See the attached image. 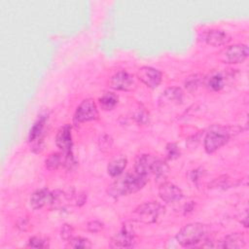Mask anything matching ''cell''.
Wrapping results in <instances>:
<instances>
[{
	"mask_svg": "<svg viewBox=\"0 0 249 249\" xmlns=\"http://www.w3.org/2000/svg\"><path fill=\"white\" fill-rule=\"evenodd\" d=\"M208 88L213 91H219L224 88L225 79L224 76L220 73L213 75L208 81Z\"/></svg>",
	"mask_w": 249,
	"mask_h": 249,
	"instance_id": "23",
	"label": "cell"
},
{
	"mask_svg": "<svg viewBox=\"0 0 249 249\" xmlns=\"http://www.w3.org/2000/svg\"><path fill=\"white\" fill-rule=\"evenodd\" d=\"M204 41L210 46L220 47L228 44L231 41V36L224 30L211 29L206 32Z\"/></svg>",
	"mask_w": 249,
	"mask_h": 249,
	"instance_id": "14",
	"label": "cell"
},
{
	"mask_svg": "<svg viewBox=\"0 0 249 249\" xmlns=\"http://www.w3.org/2000/svg\"><path fill=\"white\" fill-rule=\"evenodd\" d=\"M201 83H203V76L199 74H196V75L190 76L186 80L185 88L190 91H194L201 85Z\"/></svg>",
	"mask_w": 249,
	"mask_h": 249,
	"instance_id": "24",
	"label": "cell"
},
{
	"mask_svg": "<svg viewBox=\"0 0 249 249\" xmlns=\"http://www.w3.org/2000/svg\"><path fill=\"white\" fill-rule=\"evenodd\" d=\"M26 246L31 248H48L50 247V241L46 237L32 236L29 238Z\"/></svg>",
	"mask_w": 249,
	"mask_h": 249,
	"instance_id": "25",
	"label": "cell"
},
{
	"mask_svg": "<svg viewBox=\"0 0 249 249\" xmlns=\"http://www.w3.org/2000/svg\"><path fill=\"white\" fill-rule=\"evenodd\" d=\"M60 236L63 240L68 241L74 236V229L69 224H64L60 229Z\"/></svg>",
	"mask_w": 249,
	"mask_h": 249,
	"instance_id": "29",
	"label": "cell"
},
{
	"mask_svg": "<svg viewBox=\"0 0 249 249\" xmlns=\"http://www.w3.org/2000/svg\"><path fill=\"white\" fill-rule=\"evenodd\" d=\"M203 170L201 168H196V169H194L192 172H191V179L194 181V182H197L199 180V177L201 176Z\"/></svg>",
	"mask_w": 249,
	"mask_h": 249,
	"instance_id": "31",
	"label": "cell"
},
{
	"mask_svg": "<svg viewBox=\"0 0 249 249\" xmlns=\"http://www.w3.org/2000/svg\"><path fill=\"white\" fill-rule=\"evenodd\" d=\"M168 173H169L168 164L164 160H162L160 159H157L155 166H154L153 174H152V175H154L155 179L157 181L163 182V180L167 177Z\"/></svg>",
	"mask_w": 249,
	"mask_h": 249,
	"instance_id": "21",
	"label": "cell"
},
{
	"mask_svg": "<svg viewBox=\"0 0 249 249\" xmlns=\"http://www.w3.org/2000/svg\"><path fill=\"white\" fill-rule=\"evenodd\" d=\"M249 54V50L245 44H234L226 48L220 55L224 63L236 64L243 62Z\"/></svg>",
	"mask_w": 249,
	"mask_h": 249,
	"instance_id": "7",
	"label": "cell"
},
{
	"mask_svg": "<svg viewBox=\"0 0 249 249\" xmlns=\"http://www.w3.org/2000/svg\"><path fill=\"white\" fill-rule=\"evenodd\" d=\"M71 125L65 124L62 125L56 135H55V144L56 146L62 151L64 155V166L71 168L75 165L76 161L73 157V141H72V132H71Z\"/></svg>",
	"mask_w": 249,
	"mask_h": 249,
	"instance_id": "4",
	"label": "cell"
},
{
	"mask_svg": "<svg viewBox=\"0 0 249 249\" xmlns=\"http://www.w3.org/2000/svg\"><path fill=\"white\" fill-rule=\"evenodd\" d=\"M51 196H52V192H50L47 188L38 189L34 193H32L30 196V199H29L30 206L35 210L41 209L46 204L51 202Z\"/></svg>",
	"mask_w": 249,
	"mask_h": 249,
	"instance_id": "15",
	"label": "cell"
},
{
	"mask_svg": "<svg viewBox=\"0 0 249 249\" xmlns=\"http://www.w3.org/2000/svg\"><path fill=\"white\" fill-rule=\"evenodd\" d=\"M147 182L148 177L138 174L135 171L127 172L122 176H118L117 179L108 186L107 194L114 198H118L140 191Z\"/></svg>",
	"mask_w": 249,
	"mask_h": 249,
	"instance_id": "2",
	"label": "cell"
},
{
	"mask_svg": "<svg viewBox=\"0 0 249 249\" xmlns=\"http://www.w3.org/2000/svg\"><path fill=\"white\" fill-rule=\"evenodd\" d=\"M98 118L99 113L94 100L91 98H86L76 108L73 121L76 124H78L86 122L96 121Z\"/></svg>",
	"mask_w": 249,
	"mask_h": 249,
	"instance_id": "6",
	"label": "cell"
},
{
	"mask_svg": "<svg viewBox=\"0 0 249 249\" xmlns=\"http://www.w3.org/2000/svg\"><path fill=\"white\" fill-rule=\"evenodd\" d=\"M100 107L105 111H110L115 108L119 102V96L113 91L104 92L98 99Z\"/></svg>",
	"mask_w": 249,
	"mask_h": 249,
	"instance_id": "19",
	"label": "cell"
},
{
	"mask_svg": "<svg viewBox=\"0 0 249 249\" xmlns=\"http://www.w3.org/2000/svg\"><path fill=\"white\" fill-rule=\"evenodd\" d=\"M64 155L59 152L51 153L45 160V166L48 170H55L64 165Z\"/></svg>",
	"mask_w": 249,
	"mask_h": 249,
	"instance_id": "20",
	"label": "cell"
},
{
	"mask_svg": "<svg viewBox=\"0 0 249 249\" xmlns=\"http://www.w3.org/2000/svg\"><path fill=\"white\" fill-rule=\"evenodd\" d=\"M67 246L70 248H75V249H89L91 248V243L90 241L82 236H73L71 239L67 241Z\"/></svg>",
	"mask_w": 249,
	"mask_h": 249,
	"instance_id": "22",
	"label": "cell"
},
{
	"mask_svg": "<svg viewBox=\"0 0 249 249\" xmlns=\"http://www.w3.org/2000/svg\"><path fill=\"white\" fill-rule=\"evenodd\" d=\"M98 148L100 151L102 152H106L108 150H110V148L112 147V144H113V138L109 135V134H106V133H103L99 136L98 138Z\"/></svg>",
	"mask_w": 249,
	"mask_h": 249,
	"instance_id": "27",
	"label": "cell"
},
{
	"mask_svg": "<svg viewBox=\"0 0 249 249\" xmlns=\"http://www.w3.org/2000/svg\"><path fill=\"white\" fill-rule=\"evenodd\" d=\"M127 163V160L125 156L124 155H118L115 158H113L108 166H107V172L111 177H118L123 174L125 166Z\"/></svg>",
	"mask_w": 249,
	"mask_h": 249,
	"instance_id": "17",
	"label": "cell"
},
{
	"mask_svg": "<svg viewBox=\"0 0 249 249\" xmlns=\"http://www.w3.org/2000/svg\"><path fill=\"white\" fill-rule=\"evenodd\" d=\"M102 229H103V223H101L98 220H92L87 224V230L93 233L99 232Z\"/></svg>",
	"mask_w": 249,
	"mask_h": 249,
	"instance_id": "30",
	"label": "cell"
},
{
	"mask_svg": "<svg viewBox=\"0 0 249 249\" xmlns=\"http://www.w3.org/2000/svg\"><path fill=\"white\" fill-rule=\"evenodd\" d=\"M157 158L152 155L142 154L138 156L134 162V171L143 176L149 177L153 174L154 166L156 163Z\"/></svg>",
	"mask_w": 249,
	"mask_h": 249,
	"instance_id": "13",
	"label": "cell"
},
{
	"mask_svg": "<svg viewBox=\"0 0 249 249\" xmlns=\"http://www.w3.org/2000/svg\"><path fill=\"white\" fill-rule=\"evenodd\" d=\"M166 158L168 160H175L180 157L181 151L179 146L176 143H168L166 145Z\"/></svg>",
	"mask_w": 249,
	"mask_h": 249,
	"instance_id": "28",
	"label": "cell"
},
{
	"mask_svg": "<svg viewBox=\"0 0 249 249\" xmlns=\"http://www.w3.org/2000/svg\"><path fill=\"white\" fill-rule=\"evenodd\" d=\"M109 87L115 90L130 91L137 88V82L132 74L126 71H118L110 78Z\"/></svg>",
	"mask_w": 249,
	"mask_h": 249,
	"instance_id": "8",
	"label": "cell"
},
{
	"mask_svg": "<svg viewBox=\"0 0 249 249\" xmlns=\"http://www.w3.org/2000/svg\"><path fill=\"white\" fill-rule=\"evenodd\" d=\"M137 78L148 88L156 89L161 83L162 74L160 70L154 67L143 66L138 69Z\"/></svg>",
	"mask_w": 249,
	"mask_h": 249,
	"instance_id": "11",
	"label": "cell"
},
{
	"mask_svg": "<svg viewBox=\"0 0 249 249\" xmlns=\"http://www.w3.org/2000/svg\"><path fill=\"white\" fill-rule=\"evenodd\" d=\"M27 219H25V218H22V219H20L18 222V228L19 229V230H21V231H25L26 230V228H27Z\"/></svg>",
	"mask_w": 249,
	"mask_h": 249,
	"instance_id": "32",
	"label": "cell"
},
{
	"mask_svg": "<svg viewBox=\"0 0 249 249\" xmlns=\"http://www.w3.org/2000/svg\"><path fill=\"white\" fill-rule=\"evenodd\" d=\"M159 196L162 201L173 203L182 199L183 192L173 183L162 182L159 188Z\"/></svg>",
	"mask_w": 249,
	"mask_h": 249,
	"instance_id": "12",
	"label": "cell"
},
{
	"mask_svg": "<svg viewBox=\"0 0 249 249\" xmlns=\"http://www.w3.org/2000/svg\"><path fill=\"white\" fill-rule=\"evenodd\" d=\"M232 134V128L229 126L215 125L204 137V150L207 154H213L226 145Z\"/></svg>",
	"mask_w": 249,
	"mask_h": 249,
	"instance_id": "3",
	"label": "cell"
},
{
	"mask_svg": "<svg viewBox=\"0 0 249 249\" xmlns=\"http://www.w3.org/2000/svg\"><path fill=\"white\" fill-rule=\"evenodd\" d=\"M162 213H164V207L160 203L157 201H149L136 207L133 212V218L137 222L153 224L158 221Z\"/></svg>",
	"mask_w": 249,
	"mask_h": 249,
	"instance_id": "5",
	"label": "cell"
},
{
	"mask_svg": "<svg viewBox=\"0 0 249 249\" xmlns=\"http://www.w3.org/2000/svg\"><path fill=\"white\" fill-rule=\"evenodd\" d=\"M135 232L133 228L128 223H124L120 231L113 236L110 246L118 248H130L135 245Z\"/></svg>",
	"mask_w": 249,
	"mask_h": 249,
	"instance_id": "9",
	"label": "cell"
},
{
	"mask_svg": "<svg viewBox=\"0 0 249 249\" xmlns=\"http://www.w3.org/2000/svg\"><path fill=\"white\" fill-rule=\"evenodd\" d=\"M46 116H41L31 126L28 134V141L33 144L32 150L39 153L43 149V137L45 134Z\"/></svg>",
	"mask_w": 249,
	"mask_h": 249,
	"instance_id": "10",
	"label": "cell"
},
{
	"mask_svg": "<svg viewBox=\"0 0 249 249\" xmlns=\"http://www.w3.org/2000/svg\"><path fill=\"white\" fill-rule=\"evenodd\" d=\"M183 91L179 88H169L166 89L160 97V104L162 106L168 105L170 103H179L182 100Z\"/></svg>",
	"mask_w": 249,
	"mask_h": 249,
	"instance_id": "18",
	"label": "cell"
},
{
	"mask_svg": "<svg viewBox=\"0 0 249 249\" xmlns=\"http://www.w3.org/2000/svg\"><path fill=\"white\" fill-rule=\"evenodd\" d=\"M246 245L244 234L242 232H232L228 234L221 240L219 247L227 249H240Z\"/></svg>",
	"mask_w": 249,
	"mask_h": 249,
	"instance_id": "16",
	"label": "cell"
},
{
	"mask_svg": "<svg viewBox=\"0 0 249 249\" xmlns=\"http://www.w3.org/2000/svg\"><path fill=\"white\" fill-rule=\"evenodd\" d=\"M176 241L185 248L195 247H213L210 242L211 229L202 223H190L184 226L176 234Z\"/></svg>",
	"mask_w": 249,
	"mask_h": 249,
	"instance_id": "1",
	"label": "cell"
},
{
	"mask_svg": "<svg viewBox=\"0 0 249 249\" xmlns=\"http://www.w3.org/2000/svg\"><path fill=\"white\" fill-rule=\"evenodd\" d=\"M133 119L141 124H146L149 123V113L145 110L144 107L138 106V108L134 111Z\"/></svg>",
	"mask_w": 249,
	"mask_h": 249,
	"instance_id": "26",
	"label": "cell"
}]
</instances>
